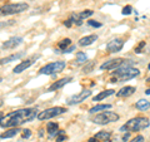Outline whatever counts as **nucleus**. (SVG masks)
Instances as JSON below:
<instances>
[{
  "label": "nucleus",
  "mask_w": 150,
  "mask_h": 142,
  "mask_svg": "<svg viewBox=\"0 0 150 142\" xmlns=\"http://www.w3.org/2000/svg\"><path fill=\"white\" fill-rule=\"evenodd\" d=\"M38 116L36 108H21L13 112H9L0 117V127L3 128H14L19 127L26 122L33 121Z\"/></svg>",
  "instance_id": "nucleus-1"
},
{
  "label": "nucleus",
  "mask_w": 150,
  "mask_h": 142,
  "mask_svg": "<svg viewBox=\"0 0 150 142\" xmlns=\"http://www.w3.org/2000/svg\"><path fill=\"white\" fill-rule=\"evenodd\" d=\"M115 72H112V77L110 79L111 83H119V82H125V80L133 79L138 77L140 74V70L138 68L128 67V68H116L114 69Z\"/></svg>",
  "instance_id": "nucleus-2"
},
{
  "label": "nucleus",
  "mask_w": 150,
  "mask_h": 142,
  "mask_svg": "<svg viewBox=\"0 0 150 142\" xmlns=\"http://www.w3.org/2000/svg\"><path fill=\"white\" fill-rule=\"evenodd\" d=\"M149 120L145 117H135L129 120L124 126L120 127V131H125V132H138V131H143L149 127Z\"/></svg>",
  "instance_id": "nucleus-3"
},
{
  "label": "nucleus",
  "mask_w": 150,
  "mask_h": 142,
  "mask_svg": "<svg viewBox=\"0 0 150 142\" xmlns=\"http://www.w3.org/2000/svg\"><path fill=\"white\" fill-rule=\"evenodd\" d=\"M29 9L28 3H13V4H5L0 6V16H8L14 15V14H20L23 11H26Z\"/></svg>",
  "instance_id": "nucleus-4"
},
{
  "label": "nucleus",
  "mask_w": 150,
  "mask_h": 142,
  "mask_svg": "<svg viewBox=\"0 0 150 142\" xmlns=\"http://www.w3.org/2000/svg\"><path fill=\"white\" fill-rule=\"evenodd\" d=\"M67 67V63L64 60H58V62H51L49 64L44 65L39 69V74H46V75H54L56 73L63 72V69Z\"/></svg>",
  "instance_id": "nucleus-5"
},
{
  "label": "nucleus",
  "mask_w": 150,
  "mask_h": 142,
  "mask_svg": "<svg viewBox=\"0 0 150 142\" xmlns=\"http://www.w3.org/2000/svg\"><path fill=\"white\" fill-rule=\"evenodd\" d=\"M119 118H120V116L115 112H101V113H99V115H96L91 121L95 125L104 126V125L111 123V122H116Z\"/></svg>",
  "instance_id": "nucleus-6"
},
{
  "label": "nucleus",
  "mask_w": 150,
  "mask_h": 142,
  "mask_svg": "<svg viewBox=\"0 0 150 142\" xmlns=\"http://www.w3.org/2000/svg\"><path fill=\"white\" fill-rule=\"evenodd\" d=\"M65 112H68V110L65 107H50V108H46V110L38 113V118H39L40 121H45V120L54 118L59 115H63Z\"/></svg>",
  "instance_id": "nucleus-7"
},
{
  "label": "nucleus",
  "mask_w": 150,
  "mask_h": 142,
  "mask_svg": "<svg viewBox=\"0 0 150 142\" xmlns=\"http://www.w3.org/2000/svg\"><path fill=\"white\" fill-rule=\"evenodd\" d=\"M93 14H94V11L90 10V9H88V10H83V11H78V13H73L71 15H70L69 20H70V23H71V25L73 24H75V25H81L84 19L90 18Z\"/></svg>",
  "instance_id": "nucleus-8"
},
{
  "label": "nucleus",
  "mask_w": 150,
  "mask_h": 142,
  "mask_svg": "<svg viewBox=\"0 0 150 142\" xmlns=\"http://www.w3.org/2000/svg\"><path fill=\"white\" fill-rule=\"evenodd\" d=\"M90 96H91V91H90V89H84V91L79 92V93H76V94H74V96H71V97H69L68 101H67V103H68L69 106L79 105V103L84 102L86 98H89Z\"/></svg>",
  "instance_id": "nucleus-9"
},
{
  "label": "nucleus",
  "mask_w": 150,
  "mask_h": 142,
  "mask_svg": "<svg viewBox=\"0 0 150 142\" xmlns=\"http://www.w3.org/2000/svg\"><path fill=\"white\" fill-rule=\"evenodd\" d=\"M38 58H40V55H39V54H38V55H33V57H30V58H28V59H25V60H23L21 63H19L16 67L14 68L13 72L15 73V74H19V73L24 72V70H26L28 68L31 67V65L35 63V60H36Z\"/></svg>",
  "instance_id": "nucleus-10"
},
{
  "label": "nucleus",
  "mask_w": 150,
  "mask_h": 142,
  "mask_svg": "<svg viewBox=\"0 0 150 142\" xmlns=\"http://www.w3.org/2000/svg\"><path fill=\"white\" fill-rule=\"evenodd\" d=\"M123 47H124V40L120 39V38H115V39L110 40L106 44V50L109 53H118V52L123 49Z\"/></svg>",
  "instance_id": "nucleus-11"
},
{
  "label": "nucleus",
  "mask_w": 150,
  "mask_h": 142,
  "mask_svg": "<svg viewBox=\"0 0 150 142\" xmlns=\"http://www.w3.org/2000/svg\"><path fill=\"white\" fill-rule=\"evenodd\" d=\"M123 58H115V59H110V60H108V62L105 63H103L100 65V69L101 70H114L116 68H119L120 67V64L123 63Z\"/></svg>",
  "instance_id": "nucleus-12"
},
{
  "label": "nucleus",
  "mask_w": 150,
  "mask_h": 142,
  "mask_svg": "<svg viewBox=\"0 0 150 142\" xmlns=\"http://www.w3.org/2000/svg\"><path fill=\"white\" fill-rule=\"evenodd\" d=\"M73 80L71 77H65V78H62V79H59V80H56V82H54L51 86L48 88V91L49 92H54V91H58V89L60 88H63L64 86H67L68 83H70Z\"/></svg>",
  "instance_id": "nucleus-13"
},
{
  "label": "nucleus",
  "mask_w": 150,
  "mask_h": 142,
  "mask_svg": "<svg viewBox=\"0 0 150 142\" xmlns=\"http://www.w3.org/2000/svg\"><path fill=\"white\" fill-rule=\"evenodd\" d=\"M23 43V38L21 37H13L10 39H8L6 42H4L3 48L4 49H14L18 45H20Z\"/></svg>",
  "instance_id": "nucleus-14"
},
{
  "label": "nucleus",
  "mask_w": 150,
  "mask_h": 142,
  "mask_svg": "<svg viewBox=\"0 0 150 142\" xmlns=\"http://www.w3.org/2000/svg\"><path fill=\"white\" fill-rule=\"evenodd\" d=\"M137 91V88L133 87V86H125L123 88H120L118 92H116V96L120 97V98H128L130 96H133Z\"/></svg>",
  "instance_id": "nucleus-15"
},
{
  "label": "nucleus",
  "mask_w": 150,
  "mask_h": 142,
  "mask_svg": "<svg viewBox=\"0 0 150 142\" xmlns=\"http://www.w3.org/2000/svg\"><path fill=\"white\" fill-rule=\"evenodd\" d=\"M96 39H98V35L96 34H90V35H86V37L80 38L78 44L80 45V47H88V45H91Z\"/></svg>",
  "instance_id": "nucleus-16"
},
{
  "label": "nucleus",
  "mask_w": 150,
  "mask_h": 142,
  "mask_svg": "<svg viewBox=\"0 0 150 142\" xmlns=\"http://www.w3.org/2000/svg\"><path fill=\"white\" fill-rule=\"evenodd\" d=\"M24 52H19V53H15V54H11V55H9V57H5V58H3V59H0V64H8V63H10V62H15V60L18 59H20L21 57H24Z\"/></svg>",
  "instance_id": "nucleus-17"
},
{
  "label": "nucleus",
  "mask_w": 150,
  "mask_h": 142,
  "mask_svg": "<svg viewBox=\"0 0 150 142\" xmlns=\"http://www.w3.org/2000/svg\"><path fill=\"white\" fill-rule=\"evenodd\" d=\"M114 93H115L114 89H105V91L100 92L99 94H96V96L93 98V101H94V102H99V101H103V99H104V98H106V97H110V96H112V94H114Z\"/></svg>",
  "instance_id": "nucleus-18"
},
{
  "label": "nucleus",
  "mask_w": 150,
  "mask_h": 142,
  "mask_svg": "<svg viewBox=\"0 0 150 142\" xmlns=\"http://www.w3.org/2000/svg\"><path fill=\"white\" fill-rule=\"evenodd\" d=\"M110 137H111V133L109 131H100V132H98V133L94 136V138H95L98 142H106V141H109L110 140Z\"/></svg>",
  "instance_id": "nucleus-19"
},
{
  "label": "nucleus",
  "mask_w": 150,
  "mask_h": 142,
  "mask_svg": "<svg viewBox=\"0 0 150 142\" xmlns=\"http://www.w3.org/2000/svg\"><path fill=\"white\" fill-rule=\"evenodd\" d=\"M46 131H48L50 137H55L59 131V125L56 123V122H49V123L46 125Z\"/></svg>",
  "instance_id": "nucleus-20"
},
{
  "label": "nucleus",
  "mask_w": 150,
  "mask_h": 142,
  "mask_svg": "<svg viewBox=\"0 0 150 142\" xmlns=\"http://www.w3.org/2000/svg\"><path fill=\"white\" fill-rule=\"evenodd\" d=\"M19 132H21L18 127H14V128H9L8 131H5L4 133L0 135V138H11V137H15Z\"/></svg>",
  "instance_id": "nucleus-21"
},
{
  "label": "nucleus",
  "mask_w": 150,
  "mask_h": 142,
  "mask_svg": "<svg viewBox=\"0 0 150 142\" xmlns=\"http://www.w3.org/2000/svg\"><path fill=\"white\" fill-rule=\"evenodd\" d=\"M135 107H137L139 111H148L150 107V102L148 99H139V101L135 103Z\"/></svg>",
  "instance_id": "nucleus-22"
},
{
  "label": "nucleus",
  "mask_w": 150,
  "mask_h": 142,
  "mask_svg": "<svg viewBox=\"0 0 150 142\" xmlns=\"http://www.w3.org/2000/svg\"><path fill=\"white\" fill-rule=\"evenodd\" d=\"M111 108V105H98V106H94L93 108L89 110V113L94 115L95 112H99V111H105V110H109Z\"/></svg>",
  "instance_id": "nucleus-23"
},
{
  "label": "nucleus",
  "mask_w": 150,
  "mask_h": 142,
  "mask_svg": "<svg viewBox=\"0 0 150 142\" xmlns=\"http://www.w3.org/2000/svg\"><path fill=\"white\" fill-rule=\"evenodd\" d=\"M71 45V40L69 39V38H65V39H63V40H60L59 43H58V48L62 50V52H64L67 48H69V47Z\"/></svg>",
  "instance_id": "nucleus-24"
},
{
  "label": "nucleus",
  "mask_w": 150,
  "mask_h": 142,
  "mask_svg": "<svg viewBox=\"0 0 150 142\" xmlns=\"http://www.w3.org/2000/svg\"><path fill=\"white\" fill-rule=\"evenodd\" d=\"M88 60V57L84 52H78L76 53V62L78 64H85Z\"/></svg>",
  "instance_id": "nucleus-25"
},
{
  "label": "nucleus",
  "mask_w": 150,
  "mask_h": 142,
  "mask_svg": "<svg viewBox=\"0 0 150 142\" xmlns=\"http://www.w3.org/2000/svg\"><path fill=\"white\" fill-rule=\"evenodd\" d=\"M94 65H95V62H94V60H91V62H86L85 65H84V68H83V73H90V72H93Z\"/></svg>",
  "instance_id": "nucleus-26"
},
{
  "label": "nucleus",
  "mask_w": 150,
  "mask_h": 142,
  "mask_svg": "<svg viewBox=\"0 0 150 142\" xmlns=\"http://www.w3.org/2000/svg\"><path fill=\"white\" fill-rule=\"evenodd\" d=\"M67 138L68 137H67V135H65V131H58V133H56V136H55L56 142H64Z\"/></svg>",
  "instance_id": "nucleus-27"
},
{
  "label": "nucleus",
  "mask_w": 150,
  "mask_h": 142,
  "mask_svg": "<svg viewBox=\"0 0 150 142\" xmlns=\"http://www.w3.org/2000/svg\"><path fill=\"white\" fill-rule=\"evenodd\" d=\"M145 45H146V42H145V40H142V42H140V43L134 48L135 53H143V50H144V48H145Z\"/></svg>",
  "instance_id": "nucleus-28"
},
{
  "label": "nucleus",
  "mask_w": 150,
  "mask_h": 142,
  "mask_svg": "<svg viewBox=\"0 0 150 142\" xmlns=\"http://www.w3.org/2000/svg\"><path fill=\"white\" fill-rule=\"evenodd\" d=\"M131 11H133V6L131 5H126V6H124V9H123V15H129V14H131Z\"/></svg>",
  "instance_id": "nucleus-29"
},
{
  "label": "nucleus",
  "mask_w": 150,
  "mask_h": 142,
  "mask_svg": "<svg viewBox=\"0 0 150 142\" xmlns=\"http://www.w3.org/2000/svg\"><path fill=\"white\" fill-rule=\"evenodd\" d=\"M88 24L90 25V27H94V28H100L103 24L99 22H96V20H88Z\"/></svg>",
  "instance_id": "nucleus-30"
},
{
  "label": "nucleus",
  "mask_w": 150,
  "mask_h": 142,
  "mask_svg": "<svg viewBox=\"0 0 150 142\" xmlns=\"http://www.w3.org/2000/svg\"><path fill=\"white\" fill-rule=\"evenodd\" d=\"M21 132H23V133H21V137H23V138H29V137L31 136V131H30L29 128L23 130Z\"/></svg>",
  "instance_id": "nucleus-31"
},
{
  "label": "nucleus",
  "mask_w": 150,
  "mask_h": 142,
  "mask_svg": "<svg viewBox=\"0 0 150 142\" xmlns=\"http://www.w3.org/2000/svg\"><path fill=\"white\" fill-rule=\"evenodd\" d=\"M130 142H144V137L142 136V135H139V136H137L135 138H133Z\"/></svg>",
  "instance_id": "nucleus-32"
},
{
  "label": "nucleus",
  "mask_w": 150,
  "mask_h": 142,
  "mask_svg": "<svg viewBox=\"0 0 150 142\" xmlns=\"http://www.w3.org/2000/svg\"><path fill=\"white\" fill-rule=\"evenodd\" d=\"M74 50H75V45H70L69 48H67L63 52V53H71V52H74Z\"/></svg>",
  "instance_id": "nucleus-33"
},
{
  "label": "nucleus",
  "mask_w": 150,
  "mask_h": 142,
  "mask_svg": "<svg viewBox=\"0 0 150 142\" xmlns=\"http://www.w3.org/2000/svg\"><path fill=\"white\" fill-rule=\"evenodd\" d=\"M64 25H65V27H68V28L71 27V23H70L69 19H68V20H65V22H64Z\"/></svg>",
  "instance_id": "nucleus-34"
},
{
  "label": "nucleus",
  "mask_w": 150,
  "mask_h": 142,
  "mask_svg": "<svg viewBox=\"0 0 150 142\" xmlns=\"http://www.w3.org/2000/svg\"><path fill=\"white\" fill-rule=\"evenodd\" d=\"M129 135H130V132H128V133H126L124 137H123V141L125 142V141H128V138H129Z\"/></svg>",
  "instance_id": "nucleus-35"
},
{
  "label": "nucleus",
  "mask_w": 150,
  "mask_h": 142,
  "mask_svg": "<svg viewBox=\"0 0 150 142\" xmlns=\"http://www.w3.org/2000/svg\"><path fill=\"white\" fill-rule=\"evenodd\" d=\"M88 142H98V141H96L95 138H94V137H90V138L88 140Z\"/></svg>",
  "instance_id": "nucleus-36"
},
{
  "label": "nucleus",
  "mask_w": 150,
  "mask_h": 142,
  "mask_svg": "<svg viewBox=\"0 0 150 142\" xmlns=\"http://www.w3.org/2000/svg\"><path fill=\"white\" fill-rule=\"evenodd\" d=\"M3 105H4V102L1 101V99H0V107H3Z\"/></svg>",
  "instance_id": "nucleus-37"
},
{
  "label": "nucleus",
  "mask_w": 150,
  "mask_h": 142,
  "mask_svg": "<svg viewBox=\"0 0 150 142\" xmlns=\"http://www.w3.org/2000/svg\"><path fill=\"white\" fill-rule=\"evenodd\" d=\"M1 82H3V78H1V77H0V83H1Z\"/></svg>",
  "instance_id": "nucleus-38"
}]
</instances>
